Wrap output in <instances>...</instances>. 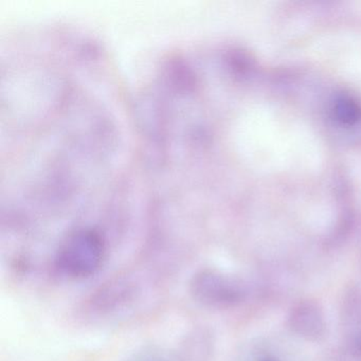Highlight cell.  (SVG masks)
I'll return each instance as SVG.
<instances>
[{"label":"cell","mask_w":361,"mask_h":361,"mask_svg":"<svg viewBox=\"0 0 361 361\" xmlns=\"http://www.w3.org/2000/svg\"><path fill=\"white\" fill-rule=\"evenodd\" d=\"M289 326L297 335L308 340H319L326 329L324 312L319 304L310 300L301 301L291 310Z\"/></svg>","instance_id":"3"},{"label":"cell","mask_w":361,"mask_h":361,"mask_svg":"<svg viewBox=\"0 0 361 361\" xmlns=\"http://www.w3.org/2000/svg\"><path fill=\"white\" fill-rule=\"evenodd\" d=\"M355 348H356L357 352H359L361 354V336L360 338H359V339L357 340L356 346H355Z\"/></svg>","instance_id":"6"},{"label":"cell","mask_w":361,"mask_h":361,"mask_svg":"<svg viewBox=\"0 0 361 361\" xmlns=\"http://www.w3.org/2000/svg\"><path fill=\"white\" fill-rule=\"evenodd\" d=\"M106 257L104 240L97 231L81 229L69 234L61 244L54 266L62 276L84 280L102 268Z\"/></svg>","instance_id":"1"},{"label":"cell","mask_w":361,"mask_h":361,"mask_svg":"<svg viewBox=\"0 0 361 361\" xmlns=\"http://www.w3.org/2000/svg\"><path fill=\"white\" fill-rule=\"evenodd\" d=\"M138 361H166V360H164V358H158V357H153V358H151V357H147V358L140 359V360H138Z\"/></svg>","instance_id":"5"},{"label":"cell","mask_w":361,"mask_h":361,"mask_svg":"<svg viewBox=\"0 0 361 361\" xmlns=\"http://www.w3.org/2000/svg\"><path fill=\"white\" fill-rule=\"evenodd\" d=\"M334 113L342 123H354L360 117V109L350 99L341 98L335 103Z\"/></svg>","instance_id":"4"},{"label":"cell","mask_w":361,"mask_h":361,"mask_svg":"<svg viewBox=\"0 0 361 361\" xmlns=\"http://www.w3.org/2000/svg\"><path fill=\"white\" fill-rule=\"evenodd\" d=\"M190 291L196 301L209 307H233L246 298V289L240 280L214 269L196 272Z\"/></svg>","instance_id":"2"},{"label":"cell","mask_w":361,"mask_h":361,"mask_svg":"<svg viewBox=\"0 0 361 361\" xmlns=\"http://www.w3.org/2000/svg\"><path fill=\"white\" fill-rule=\"evenodd\" d=\"M259 361H280L274 357H266V358L261 359Z\"/></svg>","instance_id":"7"}]
</instances>
